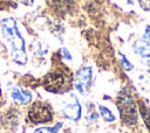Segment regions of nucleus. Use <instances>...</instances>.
<instances>
[{
  "mask_svg": "<svg viewBox=\"0 0 150 133\" xmlns=\"http://www.w3.org/2000/svg\"><path fill=\"white\" fill-rule=\"evenodd\" d=\"M91 80H93V68L89 65L81 66L76 71L75 77L73 79L74 88L81 94H86L90 89Z\"/></svg>",
  "mask_w": 150,
  "mask_h": 133,
  "instance_id": "39448f33",
  "label": "nucleus"
},
{
  "mask_svg": "<svg viewBox=\"0 0 150 133\" xmlns=\"http://www.w3.org/2000/svg\"><path fill=\"white\" fill-rule=\"evenodd\" d=\"M32 51L36 56H45L48 52V46L42 41H36L34 46H32Z\"/></svg>",
  "mask_w": 150,
  "mask_h": 133,
  "instance_id": "9d476101",
  "label": "nucleus"
},
{
  "mask_svg": "<svg viewBox=\"0 0 150 133\" xmlns=\"http://www.w3.org/2000/svg\"><path fill=\"white\" fill-rule=\"evenodd\" d=\"M1 34L11 50V57L18 65H26L28 57L26 52V42L13 18H5L0 21Z\"/></svg>",
  "mask_w": 150,
  "mask_h": 133,
  "instance_id": "f257e3e1",
  "label": "nucleus"
},
{
  "mask_svg": "<svg viewBox=\"0 0 150 133\" xmlns=\"http://www.w3.org/2000/svg\"><path fill=\"white\" fill-rule=\"evenodd\" d=\"M59 52L61 54L60 56H62L63 58H66V60H71V55H70V52H69V51H68L66 48H61Z\"/></svg>",
  "mask_w": 150,
  "mask_h": 133,
  "instance_id": "dca6fc26",
  "label": "nucleus"
},
{
  "mask_svg": "<svg viewBox=\"0 0 150 133\" xmlns=\"http://www.w3.org/2000/svg\"><path fill=\"white\" fill-rule=\"evenodd\" d=\"M142 40L145 41V42H148L150 44V26H145V29H144V34H143Z\"/></svg>",
  "mask_w": 150,
  "mask_h": 133,
  "instance_id": "4468645a",
  "label": "nucleus"
},
{
  "mask_svg": "<svg viewBox=\"0 0 150 133\" xmlns=\"http://www.w3.org/2000/svg\"><path fill=\"white\" fill-rule=\"evenodd\" d=\"M11 97L16 104H21V105H26L30 103L33 99L32 93L22 88H13L11 91Z\"/></svg>",
  "mask_w": 150,
  "mask_h": 133,
  "instance_id": "6e6552de",
  "label": "nucleus"
},
{
  "mask_svg": "<svg viewBox=\"0 0 150 133\" xmlns=\"http://www.w3.org/2000/svg\"><path fill=\"white\" fill-rule=\"evenodd\" d=\"M62 127V124H56L52 127H39L34 131V133H59V130Z\"/></svg>",
  "mask_w": 150,
  "mask_h": 133,
  "instance_id": "f8f14e48",
  "label": "nucleus"
},
{
  "mask_svg": "<svg viewBox=\"0 0 150 133\" xmlns=\"http://www.w3.org/2000/svg\"><path fill=\"white\" fill-rule=\"evenodd\" d=\"M116 106L118 108L121 120L125 125L134 126L137 124V119H138L137 104H136L132 94L129 92V90L127 88H123L117 93Z\"/></svg>",
  "mask_w": 150,
  "mask_h": 133,
  "instance_id": "7ed1b4c3",
  "label": "nucleus"
},
{
  "mask_svg": "<svg viewBox=\"0 0 150 133\" xmlns=\"http://www.w3.org/2000/svg\"><path fill=\"white\" fill-rule=\"evenodd\" d=\"M73 75L68 66L60 64L54 66L43 78V88L52 93H64L71 89Z\"/></svg>",
  "mask_w": 150,
  "mask_h": 133,
  "instance_id": "f03ea898",
  "label": "nucleus"
},
{
  "mask_svg": "<svg viewBox=\"0 0 150 133\" xmlns=\"http://www.w3.org/2000/svg\"><path fill=\"white\" fill-rule=\"evenodd\" d=\"M120 57H121V64H122V66L124 68V70H127V71H130L134 66H132V64L130 63V61L124 56V54H122V52H120Z\"/></svg>",
  "mask_w": 150,
  "mask_h": 133,
  "instance_id": "ddd939ff",
  "label": "nucleus"
},
{
  "mask_svg": "<svg viewBox=\"0 0 150 133\" xmlns=\"http://www.w3.org/2000/svg\"><path fill=\"white\" fill-rule=\"evenodd\" d=\"M53 118H54L53 108L46 102L36 100L30 105L28 110V119L30 123L35 125L49 123L53 120Z\"/></svg>",
  "mask_w": 150,
  "mask_h": 133,
  "instance_id": "20e7f679",
  "label": "nucleus"
},
{
  "mask_svg": "<svg viewBox=\"0 0 150 133\" xmlns=\"http://www.w3.org/2000/svg\"><path fill=\"white\" fill-rule=\"evenodd\" d=\"M73 102L71 103H68L62 110V114L64 118L71 120V121H77L80 118H81V113H82V107H81V104L80 102L77 100L76 97H73Z\"/></svg>",
  "mask_w": 150,
  "mask_h": 133,
  "instance_id": "423d86ee",
  "label": "nucleus"
},
{
  "mask_svg": "<svg viewBox=\"0 0 150 133\" xmlns=\"http://www.w3.org/2000/svg\"><path fill=\"white\" fill-rule=\"evenodd\" d=\"M18 1L22 5H25V6H32L33 2H34V0H18Z\"/></svg>",
  "mask_w": 150,
  "mask_h": 133,
  "instance_id": "f3484780",
  "label": "nucleus"
},
{
  "mask_svg": "<svg viewBox=\"0 0 150 133\" xmlns=\"http://www.w3.org/2000/svg\"><path fill=\"white\" fill-rule=\"evenodd\" d=\"M138 107H139V113L142 116V119L150 133V108L143 103V102H139L138 103Z\"/></svg>",
  "mask_w": 150,
  "mask_h": 133,
  "instance_id": "1a4fd4ad",
  "label": "nucleus"
},
{
  "mask_svg": "<svg viewBox=\"0 0 150 133\" xmlns=\"http://www.w3.org/2000/svg\"><path fill=\"white\" fill-rule=\"evenodd\" d=\"M143 10H150V0H138Z\"/></svg>",
  "mask_w": 150,
  "mask_h": 133,
  "instance_id": "2eb2a0df",
  "label": "nucleus"
},
{
  "mask_svg": "<svg viewBox=\"0 0 150 133\" xmlns=\"http://www.w3.org/2000/svg\"><path fill=\"white\" fill-rule=\"evenodd\" d=\"M98 111H100V114H101V117H102V119L104 120V121H107V123H112V121H115V116H114V113L107 107V106H103V105H100L98 106Z\"/></svg>",
  "mask_w": 150,
  "mask_h": 133,
  "instance_id": "9b49d317",
  "label": "nucleus"
},
{
  "mask_svg": "<svg viewBox=\"0 0 150 133\" xmlns=\"http://www.w3.org/2000/svg\"><path fill=\"white\" fill-rule=\"evenodd\" d=\"M132 50L141 58L143 64H145L146 62L150 61V44L148 42L143 41L142 38L136 41L132 46Z\"/></svg>",
  "mask_w": 150,
  "mask_h": 133,
  "instance_id": "0eeeda50",
  "label": "nucleus"
}]
</instances>
